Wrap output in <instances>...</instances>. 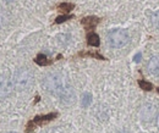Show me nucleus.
Returning <instances> with one entry per match:
<instances>
[{
    "label": "nucleus",
    "instance_id": "obj_1",
    "mask_svg": "<svg viewBox=\"0 0 159 133\" xmlns=\"http://www.w3.org/2000/svg\"><path fill=\"white\" fill-rule=\"evenodd\" d=\"M43 86L52 95L59 98L64 103H71L75 99V91L67 77L60 72H53L44 77Z\"/></svg>",
    "mask_w": 159,
    "mask_h": 133
},
{
    "label": "nucleus",
    "instance_id": "obj_2",
    "mask_svg": "<svg viewBox=\"0 0 159 133\" xmlns=\"http://www.w3.org/2000/svg\"><path fill=\"white\" fill-rule=\"evenodd\" d=\"M14 86H15V89L19 91V92H25V91H28L33 82H34V77L33 73L26 69V67H21L15 73H14Z\"/></svg>",
    "mask_w": 159,
    "mask_h": 133
},
{
    "label": "nucleus",
    "instance_id": "obj_3",
    "mask_svg": "<svg viewBox=\"0 0 159 133\" xmlns=\"http://www.w3.org/2000/svg\"><path fill=\"white\" fill-rule=\"evenodd\" d=\"M107 39L111 48L118 49V48L125 47L129 43L130 36H129L127 31H125V29H111V31H109Z\"/></svg>",
    "mask_w": 159,
    "mask_h": 133
},
{
    "label": "nucleus",
    "instance_id": "obj_4",
    "mask_svg": "<svg viewBox=\"0 0 159 133\" xmlns=\"http://www.w3.org/2000/svg\"><path fill=\"white\" fill-rule=\"evenodd\" d=\"M57 117H58V113H50V114H47V115H38V116L33 117L26 125V133H33L37 127H40V126H43V125L53 121Z\"/></svg>",
    "mask_w": 159,
    "mask_h": 133
},
{
    "label": "nucleus",
    "instance_id": "obj_5",
    "mask_svg": "<svg viewBox=\"0 0 159 133\" xmlns=\"http://www.w3.org/2000/svg\"><path fill=\"white\" fill-rule=\"evenodd\" d=\"M15 86L12 79L6 75H0V99H4L12 93Z\"/></svg>",
    "mask_w": 159,
    "mask_h": 133
},
{
    "label": "nucleus",
    "instance_id": "obj_6",
    "mask_svg": "<svg viewBox=\"0 0 159 133\" xmlns=\"http://www.w3.org/2000/svg\"><path fill=\"white\" fill-rule=\"evenodd\" d=\"M157 114V108L153 104H144L139 110V117L143 121H152Z\"/></svg>",
    "mask_w": 159,
    "mask_h": 133
},
{
    "label": "nucleus",
    "instance_id": "obj_7",
    "mask_svg": "<svg viewBox=\"0 0 159 133\" xmlns=\"http://www.w3.org/2000/svg\"><path fill=\"white\" fill-rule=\"evenodd\" d=\"M100 22V19L97 16H87V17H83L81 20V23L83 24L84 29L88 32H94L96 27L98 26V23Z\"/></svg>",
    "mask_w": 159,
    "mask_h": 133
},
{
    "label": "nucleus",
    "instance_id": "obj_8",
    "mask_svg": "<svg viewBox=\"0 0 159 133\" xmlns=\"http://www.w3.org/2000/svg\"><path fill=\"white\" fill-rule=\"evenodd\" d=\"M147 70H148V72H149L151 75H153V76H159V55L153 56L148 61Z\"/></svg>",
    "mask_w": 159,
    "mask_h": 133
},
{
    "label": "nucleus",
    "instance_id": "obj_9",
    "mask_svg": "<svg viewBox=\"0 0 159 133\" xmlns=\"http://www.w3.org/2000/svg\"><path fill=\"white\" fill-rule=\"evenodd\" d=\"M54 61H55V60L49 59L45 54H42V53L34 57V62H36L37 65H39V66H49V65H52Z\"/></svg>",
    "mask_w": 159,
    "mask_h": 133
},
{
    "label": "nucleus",
    "instance_id": "obj_10",
    "mask_svg": "<svg viewBox=\"0 0 159 133\" xmlns=\"http://www.w3.org/2000/svg\"><path fill=\"white\" fill-rule=\"evenodd\" d=\"M87 44L89 47H99L100 38L96 32H88L87 33Z\"/></svg>",
    "mask_w": 159,
    "mask_h": 133
},
{
    "label": "nucleus",
    "instance_id": "obj_11",
    "mask_svg": "<svg viewBox=\"0 0 159 133\" xmlns=\"http://www.w3.org/2000/svg\"><path fill=\"white\" fill-rule=\"evenodd\" d=\"M75 9V5L71 2H61L58 5V10L64 12V14H69L70 11H72Z\"/></svg>",
    "mask_w": 159,
    "mask_h": 133
},
{
    "label": "nucleus",
    "instance_id": "obj_12",
    "mask_svg": "<svg viewBox=\"0 0 159 133\" xmlns=\"http://www.w3.org/2000/svg\"><path fill=\"white\" fill-rule=\"evenodd\" d=\"M92 99H93V96L91 93H83L82 98H81V105L83 108H88L92 104Z\"/></svg>",
    "mask_w": 159,
    "mask_h": 133
},
{
    "label": "nucleus",
    "instance_id": "obj_13",
    "mask_svg": "<svg viewBox=\"0 0 159 133\" xmlns=\"http://www.w3.org/2000/svg\"><path fill=\"white\" fill-rule=\"evenodd\" d=\"M139 86L141 87V89L147 91V92H149V91H152V89H153V84H152V83H149V82H147V81H144V79H139Z\"/></svg>",
    "mask_w": 159,
    "mask_h": 133
},
{
    "label": "nucleus",
    "instance_id": "obj_14",
    "mask_svg": "<svg viewBox=\"0 0 159 133\" xmlns=\"http://www.w3.org/2000/svg\"><path fill=\"white\" fill-rule=\"evenodd\" d=\"M75 17L74 15H67V14H64V15H61V16H58L55 21H54V23L55 24H60V23H62V22H65V21H69V20H72Z\"/></svg>",
    "mask_w": 159,
    "mask_h": 133
},
{
    "label": "nucleus",
    "instance_id": "obj_15",
    "mask_svg": "<svg viewBox=\"0 0 159 133\" xmlns=\"http://www.w3.org/2000/svg\"><path fill=\"white\" fill-rule=\"evenodd\" d=\"M79 56H91V57H96V59H98V60H107L104 56H102L100 54H98V53H80Z\"/></svg>",
    "mask_w": 159,
    "mask_h": 133
},
{
    "label": "nucleus",
    "instance_id": "obj_16",
    "mask_svg": "<svg viewBox=\"0 0 159 133\" xmlns=\"http://www.w3.org/2000/svg\"><path fill=\"white\" fill-rule=\"evenodd\" d=\"M5 23H6V17H5L2 14H0V28H1V27H4V26H5Z\"/></svg>",
    "mask_w": 159,
    "mask_h": 133
},
{
    "label": "nucleus",
    "instance_id": "obj_17",
    "mask_svg": "<svg viewBox=\"0 0 159 133\" xmlns=\"http://www.w3.org/2000/svg\"><path fill=\"white\" fill-rule=\"evenodd\" d=\"M153 23H156V24H158L159 26V11L153 15Z\"/></svg>",
    "mask_w": 159,
    "mask_h": 133
},
{
    "label": "nucleus",
    "instance_id": "obj_18",
    "mask_svg": "<svg viewBox=\"0 0 159 133\" xmlns=\"http://www.w3.org/2000/svg\"><path fill=\"white\" fill-rule=\"evenodd\" d=\"M141 59H142V54H141V53H137V54L134 56V61H135V62H139Z\"/></svg>",
    "mask_w": 159,
    "mask_h": 133
},
{
    "label": "nucleus",
    "instance_id": "obj_19",
    "mask_svg": "<svg viewBox=\"0 0 159 133\" xmlns=\"http://www.w3.org/2000/svg\"><path fill=\"white\" fill-rule=\"evenodd\" d=\"M120 133H130V132H129V131H126V130H124V131H121Z\"/></svg>",
    "mask_w": 159,
    "mask_h": 133
},
{
    "label": "nucleus",
    "instance_id": "obj_20",
    "mask_svg": "<svg viewBox=\"0 0 159 133\" xmlns=\"http://www.w3.org/2000/svg\"><path fill=\"white\" fill-rule=\"evenodd\" d=\"M5 1H6V2H10V1H12V0H5Z\"/></svg>",
    "mask_w": 159,
    "mask_h": 133
},
{
    "label": "nucleus",
    "instance_id": "obj_21",
    "mask_svg": "<svg viewBox=\"0 0 159 133\" xmlns=\"http://www.w3.org/2000/svg\"><path fill=\"white\" fill-rule=\"evenodd\" d=\"M158 127H159V116H158Z\"/></svg>",
    "mask_w": 159,
    "mask_h": 133
},
{
    "label": "nucleus",
    "instance_id": "obj_22",
    "mask_svg": "<svg viewBox=\"0 0 159 133\" xmlns=\"http://www.w3.org/2000/svg\"><path fill=\"white\" fill-rule=\"evenodd\" d=\"M157 92H158V93H159V88H158V89H157Z\"/></svg>",
    "mask_w": 159,
    "mask_h": 133
},
{
    "label": "nucleus",
    "instance_id": "obj_23",
    "mask_svg": "<svg viewBox=\"0 0 159 133\" xmlns=\"http://www.w3.org/2000/svg\"><path fill=\"white\" fill-rule=\"evenodd\" d=\"M9 133H16V132H9Z\"/></svg>",
    "mask_w": 159,
    "mask_h": 133
}]
</instances>
